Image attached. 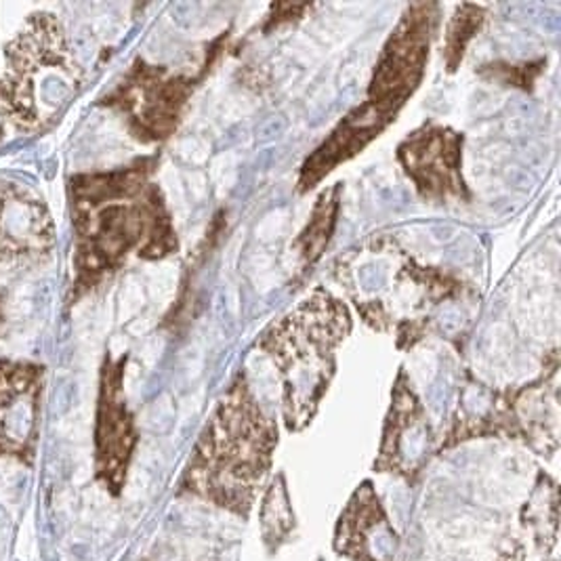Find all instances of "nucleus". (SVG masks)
I'll use <instances>...</instances> for the list:
<instances>
[{"instance_id": "nucleus-1", "label": "nucleus", "mask_w": 561, "mask_h": 561, "mask_svg": "<svg viewBox=\"0 0 561 561\" xmlns=\"http://www.w3.org/2000/svg\"><path fill=\"white\" fill-rule=\"evenodd\" d=\"M156 169L158 158L146 156L127 167L68 178L75 236L70 306L98 290L133 256L160 261L178 253V231L167 198L153 181Z\"/></svg>"}, {"instance_id": "nucleus-2", "label": "nucleus", "mask_w": 561, "mask_h": 561, "mask_svg": "<svg viewBox=\"0 0 561 561\" xmlns=\"http://www.w3.org/2000/svg\"><path fill=\"white\" fill-rule=\"evenodd\" d=\"M439 7L410 4L385 43L370 78L366 100L354 107L301 167L299 192L313 190L332 171L364 152L385 128L396 123L425 77Z\"/></svg>"}, {"instance_id": "nucleus-3", "label": "nucleus", "mask_w": 561, "mask_h": 561, "mask_svg": "<svg viewBox=\"0 0 561 561\" xmlns=\"http://www.w3.org/2000/svg\"><path fill=\"white\" fill-rule=\"evenodd\" d=\"M82 70L61 20L38 11L4 47L0 75V144L41 135L77 95Z\"/></svg>"}, {"instance_id": "nucleus-4", "label": "nucleus", "mask_w": 561, "mask_h": 561, "mask_svg": "<svg viewBox=\"0 0 561 561\" xmlns=\"http://www.w3.org/2000/svg\"><path fill=\"white\" fill-rule=\"evenodd\" d=\"M352 327L347 306L331 290L316 288L261 332L256 347L280 375L284 416L290 430H301L316 414L336 373V352Z\"/></svg>"}, {"instance_id": "nucleus-5", "label": "nucleus", "mask_w": 561, "mask_h": 561, "mask_svg": "<svg viewBox=\"0 0 561 561\" xmlns=\"http://www.w3.org/2000/svg\"><path fill=\"white\" fill-rule=\"evenodd\" d=\"M276 437L274 421L263 414L251 385L240 373L196 446L190 480L228 499L244 496L265 473Z\"/></svg>"}, {"instance_id": "nucleus-6", "label": "nucleus", "mask_w": 561, "mask_h": 561, "mask_svg": "<svg viewBox=\"0 0 561 561\" xmlns=\"http://www.w3.org/2000/svg\"><path fill=\"white\" fill-rule=\"evenodd\" d=\"M196 82L137 57L100 105L118 114L141 144H162L175 135Z\"/></svg>"}, {"instance_id": "nucleus-7", "label": "nucleus", "mask_w": 561, "mask_h": 561, "mask_svg": "<svg viewBox=\"0 0 561 561\" xmlns=\"http://www.w3.org/2000/svg\"><path fill=\"white\" fill-rule=\"evenodd\" d=\"M465 137L455 128L425 123L398 146V160L425 203H467L462 178Z\"/></svg>"}, {"instance_id": "nucleus-8", "label": "nucleus", "mask_w": 561, "mask_h": 561, "mask_svg": "<svg viewBox=\"0 0 561 561\" xmlns=\"http://www.w3.org/2000/svg\"><path fill=\"white\" fill-rule=\"evenodd\" d=\"M57 231L47 203L24 183L0 179V278L49 261Z\"/></svg>"}, {"instance_id": "nucleus-9", "label": "nucleus", "mask_w": 561, "mask_h": 561, "mask_svg": "<svg viewBox=\"0 0 561 561\" xmlns=\"http://www.w3.org/2000/svg\"><path fill=\"white\" fill-rule=\"evenodd\" d=\"M45 377L38 362L0 357V457L34 459Z\"/></svg>"}, {"instance_id": "nucleus-10", "label": "nucleus", "mask_w": 561, "mask_h": 561, "mask_svg": "<svg viewBox=\"0 0 561 561\" xmlns=\"http://www.w3.org/2000/svg\"><path fill=\"white\" fill-rule=\"evenodd\" d=\"M127 362L128 356L114 357L105 354L100 368L95 453L98 473L112 488L123 484L128 460L137 442L135 419L125 398Z\"/></svg>"}, {"instance_id": "nucleus-11", "label": "nucleus", "mask_w": 561, "mask_h": 561, "mask_svg": "<svg viewBox=\"0 0 561 561\" xmlns=\"http://www.w3.org/2000/svg\"><path fill=\"white\" fill-rule=\"evenodd\" d=\"M336 217H339V187H332L318 198V205L313 206L306 231L297 240V244L301 249V256L309 265L316 263L327 251L332 231L336 226Z\"/></svg>"}, {"instance_id": "nucleus-12", "label": "nucleus", "mask_w": 561, "mask_h": 561, "mask_svg": "<svg viewBox=\"0 0 561 561\" xmlns=\"http://www.w3.org/2000/svg\"><path fill=\"white\" fill-rule=\"evenodd\" d=\"M484 24V9L476 4H460L459 9L453 15V22L448 24L446 32V49H444V59L448 72H457L467 45L471 38L480 32Z\"/></svg>"}, {"instance_id": "nucleus-13", "label": "nucleus", "mask_w": 561, "mask_h": 561, "mask_svg": "<svg viewBox=\"0 0 561 561\" xmlns=\"http://www.w3.org/2000/svg\"><path fill=\"white\" fill-rule=\"evenodd\" d=\"M0 322H2V297H0Z\"/></svg>"}]
</instances>
